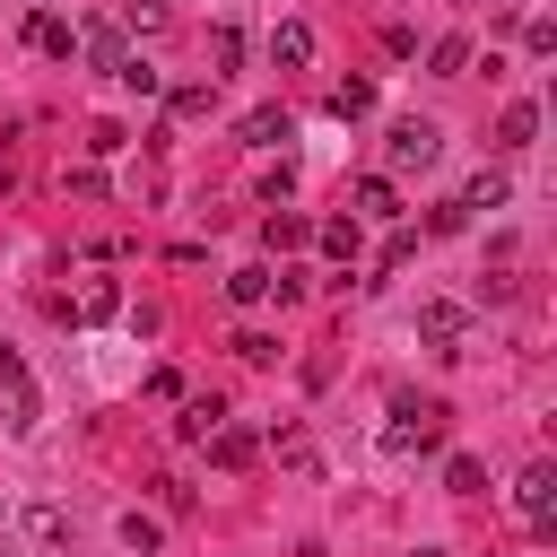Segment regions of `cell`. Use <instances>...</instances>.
<instances>
[{
	"mask_svg": "<svg viewBox=\"0 0 557 557\" xmlns=\"http://www.w3.org/2000/svg\"><path fill=\"white\" fill-rule=\"evenodd\" d=\"M209 453H218V470H244V461H252V435H244V426H218Z\"/></svg>",
	"mask_w": 557,
	"mask_h": 557,
	"instance_id": "15",
	"label": "cell"
},
{
	"mask_svg": "<svg viewBox=\"0 0 557 557\" xmlns=\"http://www.w3.org/2000/svg\"><path fill=\"white\" fill-rule=\"evenodd\" d=\"M435 148H444L435 122H392V165H435Z\"/></svg>",
	"mask_w": 557,
	"mask_h": 557,
	"instance_id": "3",
	"label": "cell"
},
{
	"mask_svg": "<svg viewBox=\"0 0 557 557\" xmlns=\"http://www.w3.org/2000/svg\"><path fill=\"white\" fill-rule=\"evenodd\" d=\"M0 392H9V426L26 435V426H35V383H26V366H17V348H0Z\"/></svg>",
	"mask_w": 557,
	"mask_h": 557,
	"instance_id": "4",
	"label": "cell"
},
{
	"mask_svg": "<svg viewBox=\"0 0 557 557\" xmlns=\"http://www.w3.org/2000/svg\"><path fill=\"white\" fill-rule=\"evenodd\" d=\"M322 252H331V261H357V218H331V226H322Z\"/></svg>",
	"mask_w": 557,
	"mask_h": 557,
	"instance_id": "18",
	"label": "cell"
},
{
	"mask_svg": "<svg viewBox=\"0 0 557 557\" xmlns=\"http://www.w3.org/2000/svg\"><path fill=\"white\" fill-rule=\"evenodd\" d=\"M418 557H444V548H418Z\"/></svg>",
	"mask_w": 557,
	"mask_h": 557,
	"instance_id": "25",
	"label": "cell"
},
{
	"mask_svg": "<svg viewBox=\"0 0 557 557\" xmlns=\"http://www.w3.org/2000/svg\"><path fill=\"white\" fill-rule=\"evenodd\" d=\"M26 44H35V52H52V61H70V44H78V35H70V17H52V9H44V17L26 26Z\"/></svg>",
	"mask_w": 557,
	"mask_h": 557,
	"instance_id": "9",
	"label": "cell"
},
{
	"mask_svg": "<svg viewBox=\"0 0 557 557\" xmlns=\"http://www.w3.org/2000/svg\"><path fill=\"white\" fill-rule=\"evenodd\" d=\"M122 540H131V548L148 557V548H157V522H148V513H122Z\"/></svg>",
	"mask_w": 557,
	"mask_h": 557,
	"instance_id": "23",
	"label": "cell"
},
{
	"mask_svg": "<svg viewBox=\"0 0 557 557\" xmlns=\"http://www.w3.org/2000/svg\"><path fill=\"white\" fill-rule=\"evenodd\" d=\"M426 444H444V409H435V400H392L383 453H426Z\"/></svg>",
	"mask_w": 557,
	"mask_h": 557,
	"instance_id": "1",
	"label": "cell"
},
{
	"mask_svg": "<svg viewBox=\"0 0 557 557\" xmlns=\"http://www.w3.org/2000/svg\"><path fill=\"white\" fill-rule=\"evenodd\" d=\"M444 487H453V496H479V487H487L479 453H453V461H444Z\"/></svg>",
	"mask_w": 557,
	"mask_h": 557,
	"instance_id": "16",
	"label": "cell"
},
{
	"mask_svg": "<svg viewBox=\"0 0 557 557\" xmlns=\"http://www.w3.org/2000/svg\"><path fill=\"white\" fill-rule=\"evenodd\" d=\"M174 426H183L191 444H209V435L226 426V409H218V400H183V418H174Z\"/></svg>",
	"mask_w": 557,
	"mask_h": 557,
	"instance_id": "14",
	"label": "cell"
},
{
	"mask_svg": "<svg viewBox=\"0 0 557 557\" xmlns=\"http://www.w3.org/2000/svg\"><path fill=\"white\" fill-rule=\"evenodd\" d=\"M426 61H435V78H461V61H470V35H444Z\"/></svg>",
	"mask_w": 557,
	"mask_h": 557,
	"instance_id": "17",
	"label": "cell"
},
{
	"mask_svg": "<svg viewBox=\"0 0 557 557\" xmlns=\"http://www.w3.org/2000/svg\"><path fill=\"white\" fill-rule=\"evenodd\" d=\"M287 139H296V122H287L278 104H252V113H244V148H287Z\"/></svg>",
	"mask_w": 557,
	"mask_h": 557,
	"instance_id": "8",
	"label": "cell"
},
{
	"mask_svg": "<svg viewBox=\"0 0 557 557\" xmlns=\"http://www.w3.org/2000/svg\"><path fill=\"white\" fill-rule=\"evenodd\" d=\"M122 313V287L113 278H87V296H78V322H113Z\"/></svg>",
	"mask_w": 557,
	"mask_h": 557,
	"instance_id": "13",
	"label": "cell"
},
{
	"mask_svg": "<svg viewBox=\"0 0 557 557\" xmlns=\"http://www.w3.org/2000/svg\"><path fill=\"white\" fill-rule=\"evenodd\" d=\"M226 296H235V305H261V296H270V270H235Z\"/></svg>",
	"mask_w": 557,
	"mask_h": 557,
	"instance_id": "19",
	"label": "cell"
},
{
	"mask_svg": "<svg viewBox=\"0 0 557 557\" xmlns=\"http://www.w3.org/2000/svg\"><path fill=\"white\" fill-rule=\"evenodd\" d=\"M235 357H244V366H270L278 339H270V331H235Z\"/></svg>",
	"mask_w": 557,
	"mask_h": 557,
	"instance_id": "20",
	"label": "cell"
},
{
	"mask_svg": "<svg viewBox=\"0 0 557 557\" xmlns=\"http://www.w3.org/2000/svg\"><path fill=\"white\" fill-rule=\"evenodd\" d=\"M209 61H218V70H235V61H244V35H235V26H218V35H209Z\"/></svg>",
	"mask_w": 557,
	"mask_h": 557,
	"instance_id": "21",
	"label": "cell"
},
{
	"mask_svg": "<svg viewBox=\"0 0 557 557\" xmlns=\"http://www.w3.org/2000/svg\"><path fill=\"white\" fill-rule=\"evenodd\" d=\"M531 131H540V104L522 96V104H505V122H496V148H531Z\"/></svg>",
	"mask_w": 557,
	"mask_h": 557,
	"instance_id": "10",
	"label": "cell"
},
{
	"mask_svg": "<svg viewBox=\"0 0 557 557\" xmlns=\"http://www.w3.org/2000/svg\"><path fill=\"white\" fill-rule=\"evenodd\" d=\"M513 505H522V522L548 540V531H557V470H548V461H531V470L513 479Z\"/></svg>",
	"mask_w": 557,
	"mask_h": 557,
	"instance_id": "2",
	"label": "cell"
},
{
	"mask_svg": "<svg viewBox=\"0 0 557 557\" xmlns=\"http://www.w3.org/2000/svg\"><path fill=\"white\" fill-rule=\"evenodd\" d=\"M270 61H278V70H305V61H313V26H305V17L270 26Z\"/></svg>",
	"mask_w": 557,
	"mask_h": 557,
	"instance_id": "7",
	"label": "cell"
},
{
	"mask_svg": "<svg viewBox=\"0 0 557 557\" xmlns=\"http://www.w3.org/2000/svg\"><path fill=\"white\" fill-rule=\"evenodd\" d=\"M0 557H17V548H0Z\"/></svg>",
	"mask_w": 557,
	"mask_h": 557,
	"instance_id": "26",
	"label": "cell"
},
{
	"mask_svg": "<svg viewBox=\"0 0 557 557\" xmlns=\"http://www.w3.org/2000/svg\"><path fill=\"white\" fill-rule=\"evenodd\" d=\"M78 44H87V61H96V70H122V61H131V52H122V26H113V17H87V26H78Z\"/></svg>",
	"mask_w": 557,
	"mask_h": 557,
	"instance_id": "6",
	"label": "cell"
},
{
	"mask_svg": "<svg viewBox=\"0 0 557 557\" xmlns=\"http://www.w3.org/2000/svg\"><path fill=\"white\" fill-rule=\"evenodd\" d=\"M496 200H505V174H479V183L461 191V209H496Z\"/></svg>",
	"mask_w": 557,
	"mask_h": 557,
	"instance_id": "22",
	"label": "cell"
},
{
	"mask_svg": "<svg viewBox=\"0 0 557 557\" xmlns=\"http://www.w3.org/2000/svg\"><path fill=\"white\" fill-rule=\"evenodd\" d=\"M122 17H131V26H157V17H165V0H131Z\"/></svg>",
	"mask_w": 557,
	"mask_h": 557,
	"instance_id": "24",
	"label": "cell"
},
{
	"mask_svg": "<svg viewBox=\"0 0 557 557\" xmlns=\"http://www.w3.org/2000/svg\"><path fill=\"white\" fill-rule=\"evenodd\" d=\"M461 322H470V313H461L453 296H435V305H418V339H426V348H453V339H461Z\"/></svg>",
	"mask_w": 557,
	"mask_h": 557,
	"instance_id": "5",
	"label": "cell"
},
{
	"mask_svg": "<svg viewBox=\"0 0 557 557\" xmlns=\"http://www.w3.org/2000/svg\"><path fill=\"white\" fill-rule=\"evenodd\" d=\"M357 218H400V191H392V174H366V183H357Z\"/></svg>",
	"mask_w": 557,
	"mask_h": 557,
	"instance_id": "11",
	"label": "cell"
},
{
	"mask_svg": "<svg viewBox=\"0 0 557 557\" xmlns=\"http://www.w3.org/2000/svg\"><path fill=\"white\" fill-rule=\"evenodd\" d=\"M331 113H339V122L374 113V78H339V87H331Z\"/></svg>",
	"mask_w": 557,
	"mask_h": 557,
	"instance_id": "12",
	"label": "cell"
}]
</instances>
